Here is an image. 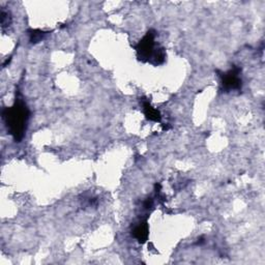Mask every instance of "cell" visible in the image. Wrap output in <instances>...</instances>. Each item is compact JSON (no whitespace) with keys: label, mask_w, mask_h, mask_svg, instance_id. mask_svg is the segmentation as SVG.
Returning <instances> with one entry per match:
<instances>
[{"label":"cell","mask_w":265,"mask_h":265,"mask_svg":"<svg viewBox=\"0 0 265 265\" xmlns=\"http://www.w3.org/2000/svg\"><path fill=\"white\" fill-rule=\"evenodd\" d=\"M2 115L8 134L16 142H21L27 130L28 119H29V110L23 99L17 97L14 105L5 108Z\"/></svg>","instance_id":"obj_1"},{"label":"cell","mask_w":265,"mask_h":265,"mask_svg":"<svg viewBox=\"0 0 265 265\" xmlns=\"http://www.w3.org/2000/svg\"><path fill=\"white\" fill-rule=\"evenodd\" d=\"M137 57L143 62H150L154 65H159L165 62V49L159 48L156 42V31L150 29L136 46Z\"/></svg>","instance_id":"obj_2"},{"label":"cell","mask_w":265,"mask_h":265,"mask_svg":"<svg viewBox=\"0 0 265 265\" xmlns=\"http://www.w3.org/2000/svg\"><path fill=\"white\" fill-rule=\"evenodd\" d=\"M239 74H240L239 68H235V66L228 72L222 73L220 75V77L223 90H225L226 92L240 90L242 86V81Z\"/></svg>","instance_id":"obj_3"},{"label":"cell","mask_w":265,"mask_h":265,"mask_svg":"<svg viewBox=\"0 0 265 265\" xmlns=\"http://www.w3.org/2000/svg\"><path fill=\"white\" fill-rule=\"evenodd\" d=\"M132 234L140 243L146 242L148 238V234H149V227H148L147 221L146 220L139 221L134 226V228H132Z\"/></svg>","instance_id":"obj_4"},{"label":"cell","mask_w":265,"mask_h":265,"mask_svg":"<svg viewBox=\"0 0 265 265\" xmlns=\"http://www.w3.org/2000/svg\"><path fill=\"white\" fill-rule=\"evenodd\" d=\"M141 103H142V107H143V112H144L146 118L150 121L159 122L162 116H160L159 112L157 109H155L153 106L150 105L149 101L147 99H142Z\"/></svg>","instance_id":"obj_5"},{"label":"cell","mask_w":265,"mask_h":265,"mask_svg":"<svg viewBox=\"0 0 265 265\" xmlns=\"http://www.w3.org/2000/svg\"><path fill=\"white\" fill-rule=\"evenodd\" d=\"M28 32H29V41L32 44H36V43L41 42L45 37V35L47 34V32L40 30V29H31Z\"/></svg>","instance_id":"obj_6"},{"label":"cell","mask_w":265,"mask_h":265,"mask_svg":"<svg viewBox=\"0 0 265 265\" xmlns=\"http://www.w3.org/2000/svg\"><path fill=\"white\" fill-rule=\"evenodd\" d=\"M11 24V17H9L8 13H6L4 9H2L1 11V25H2V28H4L5 26Z\"/></svg>","instance_id":"obj_7"}]
</instances>
